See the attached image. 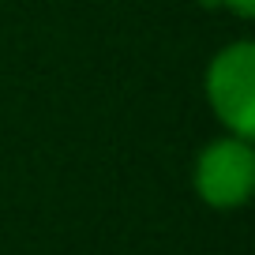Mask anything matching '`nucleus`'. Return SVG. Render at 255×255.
Returning a JSON list of instances; mask_svg holds the SVG:
<instances>
[{
	"instance_id": "3",
	"label": "nucleus",
	"mask_w": 255,
	"mask_h": 255,
	"mask_svg": "<svg viewBox=\"0 0 255 255\" xmlns=\"http://www.w3.org/2000/svg\"><path fill=\"white\" fill-rule=\"evenodd\" d=\"M214 8H225L229 15H237L240 23H248V19L255 15V0H210Z\"/></svg>"
},
{
	"instance_id": "2",
	"label": "nucleus",
	"mask_w": 255,
	"mask_h": 255,
	"mask_svg": "<svg viewBox=\"0 0 255 255\" xmlns=\"http://www.w3.org/2000/svg\"><path fill=\"white\" fill-rule=\"evenodd\" d=\"M191 188L210 210H240L255 191V146L252 139L222 135L207 139L191 165Z\"/></svg>"
},
{
	"instance_id": "1",
	"label": "nucleus",
	"mask_w": 255,
	"mask_h": 255,
	"mask_svg": "<svg viewBox=\"0 0 255 255\" xmlns=\"http://www.w3.org/2000/svg\"><path fill=\"white\" fill-rule=\"evenodd\" d=\"M203 98L222 131L240 139L255 135V41L237 38L214 49L203 68Z\"/></svg>"
}]
</instances>
